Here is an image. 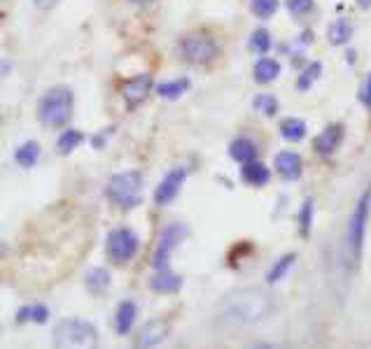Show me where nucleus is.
<instances>
[{
	"mask_svg": "<svg viewBox=\"0 0 371 349\" xmlns=\"http://www.w3.org/2000/svg\"><path fill=\"white\" fill-rule=\"evenodd\" d=\"M152 84H155V82H152V75L143 72V75H136V77L127 79V82H122V86H119V93H122L124 103H127L129 107H138L145 98H148Z\"/></svg>",
	"mask_w": 371,
	"mask_h": 349,
	"instance_id": "nucleus-10",
	"label": "nucleus"
},
{
	"mask_svg": "<svg viewBox=\"0 0 371 349\" xmlns=\"http://www.w3.org/2000/svg\"><path fill=\"white\" fill-rule=\"evenodd\" d=\"M241 177H243V182L245 184H250V186H264V184H269V179H271V172H269V168L260 163V161H253V163H245L241 168Z\"/></svg>",
	"mask_w": 371,
	"mask_h": 349,
	"instance_id": "nucleus-17",
	"label": "nucleus"
},
{
	"mask_svg": "<svg viewBox=\"0 0 371 349\" xmlns=\"http://www.w3.org/2000/svg\"><path fill=\"white\" fill-rule=\"evenodd\" d=\"M131 3H136V5H148V3H152V0H131Z\"/></svg>",
	"mask_w": 371,
	"mask_h": 349,
	"instance_id": "nucleus-37",
	"label": "nucleus"
},
{
	"mask_svg": "<svg viewBox=\"0 0 371 349\" xmlns=\"http://www.w3.org/2000/svg\"><path fill=\"white\" fill-rule=\"evenodd\" d=\"M253 107L257 112H262L264 117H274V114H278V100L276 96H271V93H260V96H255Z\"/></svg>",
	"mask_w": 371,
	"mask_h": 349,
	"instance_id": "nucleus-27",
	"label": "nucleus"
},
{
	"mask_svg": "<svg viewBox=\"0 0 371 349\" xmlns=\"http://www.w3.org/2000/svg\"><path fill=\"white\" fill-rule=\"evenodd\" d=\"M184 179H187V168H173L166 177L159 182L157 186V191H155V203L159 207H164V205H168L171 200H173L177 193H180V186L184 184Z\"/></svg>",
	"mask_w": 371,
	"mask_h": 349,
	"instance_id": "nucleus-9",
	"label": "nucleus"
},
{
	"mask_svg": "<svg viewBox=\"0 0 371 349\" xmlns=\"http://www.w3.org/2000/svg\"><path fill=\"white\" fill-rule=\"evenodd\" d=\"M72 112V93L65 86H54L42 96L38 105V117L40 122L49 129H56V126H63L70 119Z\"/></svg>",
	"mask_w": 371,
	"mask_h": 349,
	"instance_id": "nucleus-4",
	"label": "nucleus"
},
{
	"mask_svg": "<svg viewBox=\"0 0 371 349\" xmlns=\"http://www.w3.org/2000/svg\"><path fill=\"white\" fill-rule=\"evenodd\" d=\"M33 3L38 5V8H42V10H47V8H52V5H56L58 0H33Z\"/></svg>",
	"mask_w": 371,
	"mask_h": 349,
	"instance_id": "nucleus-35",
	"label": "nucleus"
},
{
	"mask_svg": "<svg viewBox=\"0 0 371 349\" xmlns=\"http://www.w3.org/2000/svg\"><path fill=\"white\" fill-rule=\"evenodd\" d=\"M47 319H49V310H47V305H42V303L26 305V307H22V310L17 312V321H19V324H24V321H35V324H45Z\"/></svg>",
	"mask_w": 371,
	"mask_h": 349,
	"instance_id": "nucleus-22",
	"label": "nucleus"
},
{
	"mask_svg": "<svg viewBox=\"0 0 371 349\" xmlns=\"http://www.w3.org/2000/svg\"><path fill=\"white\" fill-rule=\"evenodd\" d=\"M276 170L285 179H299L303 170V161L297 152H281L276 156Z\"/></svg>",
	"mask_w": 371,
	"mask_h": 349,
	"instance_id": "nucleus-13",
	"label": "nucleus"
},
{
	"mask_svg": "<svg viewBox=\"0 0 371 349\" xmlns=\"http://www.w3.org/2000/svg\"><path fill=\"white\" fill-rule=\"evenodd\" d=\"M299 224H301V233H303V236H308L310 226H313V200H310V198L303 200L301 212H299Z\"/></svg>",
	"mask_w": 371,
	"mask_h": 349,
	"instance_id": "nucleus-31",
	"label": "nucleus"
},
{
	"mask_svg": "<svg viewBox=\"0 0 371 349\" xmlns=\"http://www.w3.org/2000/svg\"><path fill=\"white\" fill-rule=\"evenodd\" d=\"M141 186H143V174L138 170H127V172H117L110 177L108 182V198L115 205L131 210L141 203Z\"/></svg>",
	"mask_w": 371,
	"mask_h": 349,
	"instance_id": "nucleus-5",
	"label": "nucleus"
},
{
	"mask_svg": "<svg viewBox=\"0 0 371 349\" xmlns=\"http://www.w3.org/2000/svg\"><path fill=\"white\" fill-rule=\"evenodd\" d=\"M40 159V145L33 143V140H29V143H24L19 149L15 152V161L22 168H33L38 163Z\"/></svg>",
	"mask_w": 371,
	"mask_h": 349,
	"instance_id": "nucleus-23",
	"label": "nucleus"
},
{
	"mask_svg": "<svg viewBox=\"0 0 371 349\" xmlns=\"http://www.w3.org/2000/svg\"><path fill=\"white\" fill-rule=\"evenodd\" d=\"M350 35H353V26H350L348 19H336V22L329 26L327 29V38H329V42L336 44V47H341V44H346Z\"/></svg>",
	"mask_w": 371,
	"mask_h": 349,
	"instance_id": "nucleus-21",
	"label": "nucleus"
},
{
	"mask_svg": "<svg viewBox=\"0 0 371 349\" xmlns=\"http://www.w3.org/2000/svg\"><path fill=\"white\" fill-rule=\"evenodd\" d=\"M168 335V321L164 319H150L148 324L141 328L136 338L134 349H155L159 342H164Z\"/></svg>",
	"mask_w": 371,
	"mask_h": 349,
	"instance_id": "nucleus-11",
	"label": "nucleus"
},
{
	"mask_svg": "<svg viewBox=\"0 0 371 349\" xmlns=\"http://www.w3.org/2000/svg\"><path fill=\"white\" fill-rule=\"evenodd\" d=\"M250 8L260 19H269L276 15L278 10V0H250Z\"/></svg>",
	"mask_w": 371,
	"mask_h": 349,
	"instance_id": "nucleus-29",
	"label": "nucleus"
},
{
	"mask_svg": "<svg viewBox=\"0 0 371 349\" xmlns=\"http://www.w3.org/2000/svg\"><path fill=\"white\" fill-rule=\"evenodd\" d=\"M341 140H343V126L341 124H332V126H327L320 136L315 138V152L317 154H322V156H329V154H334L336 149H339V145H341Z\"/></svg>",
	"mask_w": 371,
	"mask_h": 349,
	"instance_id": "nucleus-12",
	"label": "nucleus"
},
{
	"mask_svg": "<svg viewBox=\"0 0 371 349\" xmlns=\"http://www.w3.org/2000/svg\"><path fill=\"white\" fill-rule=\"evenodd\" d=\"M306 122L303 119H297V117H290L285 119L281 124V136L285 140H290V143H299V140L306 138Z\"/></svg>",
	"mask_w": 371,
	"mask_h": 349,
	"instance_id": "nucleus-20",
	"label": "nucleus"
},
{
	"mask_svg": "<svg viewBox=\"0 0 371 349\" xmlns=\"http://www.w3.org/2000/svg\"><path fill=\"white\" fill-rule=\"evenodd\" d=\"M82 131H77V129H68V131H63L61 133V138H58V143H56V149L58 154H70L72 149H77L79 145H82Z\"/></svg>",
	"mask_w": 371,
	"mask_h": 349,
	"instance_id": "nucleus-26",
	"label": "nucleus"
},
{
	"mask_svg": "<svg viewBox=\"0 0 371 349\" xmlns=\"http://www.w3.org/2000/svg\"><path fill=\"white\" fill-rule=\"evenodd\" d=\"M189 79L187 77H180V79H171V82H164V84H159V96L161 98H166V100H175V98H180L184 91L189 89Z\"/></svg>",
	"mask_w": 371,
	"mask_h": 349,
	"instance_id": "nucleus-24",
	"label": "nucleus"
},
{
	"mask_svg": "<svg viewBox=\"0 0 371 349\" xmlns=\"http://www.w3.org/2000/svg\"><path fill=\"white\" fill-rule=\"evenodd\" d=\"M320 72H322V65H320V63H317V61L308 63V65H306V70L301 72V77H299V82H297V86H299L301 91H306L308 86L313 84L317 77H320Z\"/></svg>",
	"mask_w": 371,
	"mask_h": 349,
	"instance_id": "nucleus-30",
	"label": "nucleus"
},
{
	"mask_svg": "<svg viewBox=\"0 0 371 349\" xmlns=\"http://www.w3.org/2000/svg\"><path fill=\"white\" fill-rule=\"evenodd\" d=\"M229 156L241 165L253 163L257 159V145L248 138H236L234 143L229 145Z\"/></svg>",
	"mask_w": 371,
	"mask_h": 349,
	"instance_id": "nucleus-16",
	"label": "nucleus"
},
{
	"mask_svg": "<svg viewBox=\"0 0 371 349\" xmlns=\"http://www.w3.org/2000/svg\"><path fill=\"white\" fill-rule=\"evenodd\" d=\"M360 100H362V103L367 105L369 110H371V75H369V79H367V82H364V86H362V91H360Z\"/></svg>",
	"mask_w": 371,
	"mask_h": 349,
	"instance_id": "nucleus-33",
	"label": "nucleus"
},
{
	"mask_svg": "<svg viewBox=\"0 0 371 349\" xmlns=\"http://www.w3.org/2000/svg\"><path fill=\"white\" fill-rule=\"evenodd\" d=\"M187 236V228L182 224H168L159 236V243L155 247V254H152V268L155 270H166L171 254L177 247V243H182V238Z\"/></svg>",
	"mask_w": 371,
	"mask_h": 349,
	"instance_id": "nucleus-8",
	"label": "nucleus"
},
{
	"mask_svg": "<svg viewBox=\"0 0 371 349\" xmlns=\"http://www.w3.org/2000/svg\"><path fill=\"white\" fill-rule=\"evenodd\" d=\"M281 75V63L274 61V58H260L255 65V82L260 84H269Z\"/></svg>",
	"mask_w": 371,
	"mask_h": 349,
	"instance_id": "nucleus-18",
	"label": "nucleus"
},
{
	"mask_svg": "<svg viewBox=\"0 0 371 349\" xmlns=\"http://www.w3.org/2000/svg\"><path fill=\"white\" fill-rule=\"evenodd\" d=\"M150 286L155 289L157 293H175L177 289L182 286V277L175 273H171L166 268V270H157L155 275H152Z\"/></svg>",
	"mask_w": 371,
	"mask_h": 349,
	"instance_id": "nucleus-15",
	"label": "nucleus"
},
{
	"mask_svg": "<svg viewBox=\"0 0 371 349\" xmlns=\"http://www.w3.org/2000/svg\"><path fill=\"white\" fill-rule=\"evenodd\" d=\"M250 47L257 54H267L271 49V33L267 29H257L253 33V38H250Z\"/></svg>",
	"mask_w": 371,
	"mask_h": 349,
	"instance_id": "nucleus-28",
	"label": "nucleus"
},
{
	"mask_svg": "<svg viewBox=\"0 0 371 349\" xmlns=\"http://www.w3.org/2000/svg\"><path fill=\"white\" fill-rule=\"evenodd\" d=\"M357 5H360V8H369L371 0H357Z\"/></svg>",
	"mask_w": 371,
	"mask_h": 349,
	"instance_id": "nucleus-36",
	"label": "nucleus"
},
{
	"mask_svg": "<svg viewBox=\"0 0 371 349\" xmlns=\"http://www.w3.org/2000/svg\"><path fill=\"white\" fill-rule=\"evenodd\" d=\"M141 250V238L136 236L131 228H112L108 233V243H105V254L115 266L131 263Z\"/></svg>",
	"mask_w": 371,
	"mask_h": 349,
	"instance_id": "nucleus-6",
	"label": "nucleus"
},
{
	"mask_svg": "<svg viewBox=\"0 0 371 349\" xmlns=\"http://www.w3.org/2000/svg\"><path fill=\"white\" fill-rule=\"evenodd\" d=\"M371 214V189L364 191L360 200L355 203L353 212L348 219V231H346V259L348 266L355 268L362 261V250H364V236H367V224Z\"/></svg>",
	"mask_w": 371,
	"mask_h": 349,
	"instance_id": "nucleus-2",
	"label": "nucleus"
},
{
	"mask_svg": "<svg viewBox=\"0 0 371 349\" xmlns=\"http://www.w3.org/2000/svg\"><path fill=\"white\" fill-rule=\"evenodd\" d=\"M245 349H292V347L281 345V342H257V345H250Z\"/></svg>",
	"mask_w": 371,
	"mask_h": 349,
	"instance_id": "nucleus-34",
	"label": "nucleus"
},
{
	"mask_svg": "<svg viewBox=\"0 0 371 349\" xmlns=\"http://www.w3.org/2000/svg\"><path fill=\"white\" fill-rule=\"evenodd\" d=\"M180 49H182L184 61L194 63V65L210 63L217 56V51H220L217 49V42L208 33H189V35H184Z\"/></svg>",
	"mask_w": 371,
	"mask_h": 349,
	"instance_id": "nucleus-7",
	"label": "nucleus"
},
{
	"mask_svg": "<svg viewBox=\"0 0 371 349\" xmlns=\"http://www.w3.org/2000/svg\"><path fill=\"white\" fill-rule=\"evenodd\" d=\"M287 10L292 12L294 17L306 15V12L313 10V0H287Z\"/></svg>",
	"mask_w": 371,
	"mask_h": 349,
	"instance_id": "nucleus-32",
	"label": "nucleus"
},
{
	"mask_svg": "<svg viewBox=\"0 0 371 349\" xmlns=\"http://www.w3.org/2000/svg\"><path fill=\"white\" fill-rule=\"evenodd\" d=\"M84 284H87L89 293L101 296L105 289L110 286V273L105 270V268H91V270L87 273V282H84Z\"/></svg>",
	"mask_w": 371,
	"mask_h": 349,
	"instance_id": "nucleus-19",
	"label": "nucleus"
},
{
	"mask_svg": "<svg viewBox=\"0 0 371 349\" xmlns=\"http://www.w3.org/2000/svg\"><path fill=\"white\" fill-rule=\"evenodd\" d=\"M136 317H138V307L134 300H124V303H119L117 314H115V331L119 335H129L131 328H134V324H136Z\"/></svg>",
	"mask_w": 371,
	"mask_h": 349,
	"instance_id": "nucleus-14",
	"label": "nucleus"
},
{
	"mask_svg": "<svg viewBox=\"0 0 371 349\" xmlns=\"http://www.w3.org/2000/svg\"><path fill=\"white\" fill-rule=\"evenodd\" d=\"M294 261H297V254H285V257L278 259L276 263L271 266V270L267 273V282H269V284H276V282H281L285 275H287L290 268L294 266Z\"/></svg>",
	"mask_w": 371,
	"mask_h": 349,
	"instance_id": "nucleus-25",
	"label": "nucleus"
},
{
	"mask_svg": "<svg viewBox=\"0 0 371 349\" xmlns=\"http://www.w3.org/2000/svg\"><path fill=\"white\" fill-rule=\"evenodd\" d=\"M54 347L56 349H98V331L94 324L84 319H61L54 326Z\"/></svg>",
	"mask_w": 371,
	"mask_h": 349,
	"instance_id": "nucleus-3",
	"label": "nucleus"
},
{
	"mask_svg": "<svg viewBox=\"0 0 371 349\" xmlns=\"http://www.w3.org/2000/svg\"><path fill=\"white\" fill-rule=\"evenodd\" d=\"M271 312H274V298L267 291H262V289H253V286L231 291L220 305L222 319L236 326L260 324Z\"/></svg>",
	"mask_w": 371,
	"mask_h": 349,
	"instance_id": "nucleus-1",
	"label": "nucleus"
}]
</instances>
